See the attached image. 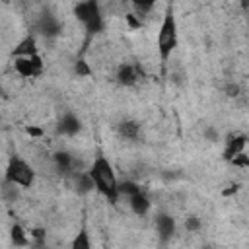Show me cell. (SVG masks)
<instances>
[{"mask_svg":"<svg viewBox=\"0 0 249 249\" xmlns=\"http://www.w3.org/2000/svg\"><path fill=\"white\" fill-rule=\"evenodd\" d=\"M154 228H156V235H158L160 243L167 245V243H171V239L177 233V220H175L173 214H169L165 210H160L154 216Z\"/></svg>","mask_w":249,"mask_h":249,"instance_id":"obj_6","label":"cell"},{"mask_svg":"<svg viewBox=\"0 0 249 249\" xmlns=\"http://www.w3.org/2000/svg\"><path fill=\"white\" fill-rule=\"evenodd\" d=\"M89 175L95 183V191L109 202V204H117L121 193H119V179H117V173H115V167L113 163L105 158V156H95L91 165H89Z\"/></svg>","mask_w":249,"mask_h":249,"instance_id":"obj_1","label":"cell"},{"mask_svg":"<svg viewBox=\"0 0 249 249\" xmlns=\"http://www.w3.org/2000/svg\"><path fill=\"white\" fill-rule=\"evenodd\" d=\"M35 177H37V173H35L33 165L27 160H23L19 154H12L8 163H6V171H4L2 181L16 185L19 189H29V187H33Z\"/></svg>","mask_w":249,"mask_h":249,"instance_id":"obj_4","label":"cell"},{"mask_svg":"<svg viewBox=\"0 0 249 249\" xmlns=\"http://www.w3.org/2000/svg\"><path fill=\"white\" fill-rule=\"evenodd\" d=\"M72 14L82 23L88 37L99 35L105 27V18H103V12H101V4L97 0H86V2L74 4Z\"/></svg>","mask_w":249,"mask_h":249,"instance_id":"obj_3","label":"cell"},{"mask_svg":"<svg viewBox=\"0 0 249 249\" xmlns=\"http://www.w3.org/2000/svg\"><path fill=\"white\" fill-rule=\"evenodd\" d=\"M247 144H249V136L243 134V132H230L224 140V150H222V160L224 161H230L231 158L243 154L247 150Z\"/></svg>","mask_w":249,"mask_h":249,"instance_id":"obj_10","label":"cell"},{"mask_svg":"<svg viewBox=\"0 0 249 249\" xmlns=\"http://www.w3.org/2000/svg\"><path fill=\"white\" fill-rule=\"evenodd\" d=\"M200 249H212V247H200Z\"/></svg>","mask_w":249,"mask_h":249,"instance_id":"obj_28","label":"cell"},{"mask_svg":"<svg viewBox=\"0 0 249 249\" xmlns=\"http://www.w3.org/2000/svg\"><path fill=\"white\" fill-rule=\"evenodd\" d=\"M179 45V27H177V18H175V10L173 6H167L160 23V31H158V54H160V62L161 66L167 64V60L171 58L173 51Z\"/></svg>","mask_w":249,"mask_h":249,"instance_id":"obj_2","label":"cell"},{"mask_svg":"<svg viewBox=\"0 0 249 249\" xmlns=\"http://www.w3.org/2000/svg\"><path fill=\"white\" fill-rule=\"evenodd\" d=\"M124 19H126V23H128L132 29H140V27L144 25V21H142V19H138L132 12H130V14H126V16H124Z\"/></svg>","mask_w":249,"mask_h":249,"instance_id":"obj_26","label":"cell"},{"mask_svg":"<svg viewBox=\"0 0 249 249\" xmlns=\"http://www.w3.org/2000/svg\"><path fill=\"white\" fill-rule=\"evenodd\" d=\"M185 230H187L189 233L200 231V230H202V220H200L198 216H195V214L187 216V218H185Z\"/></svg>","mask_w":249,"mask_h":249,"instance_id":"obj_22","label":"cell"},{"mask_svg":"<svg viewBox=\"0 0 249 249\" xmlns=\"http://www.w3.org/2000/svg\"><path fill=\"white\" fill-rule=\"evenodd\" d=\"M140 191H142V189H140V185H138L136 181H132V179H124V181H121V183H119V193H121V196L130 198V196L138 195Z\"/></svg>","mask_w":249,"mask_h":249,"instance_id":"obj_19","label":"cell"},{"mask_svg":"<svg viewBox=\"0 0 249 249\" xmlns=\"http://www.w3.org/2000/svg\"><path fill=\"white\" fill-rule=\"evenodd\" d=\"M130 8H132V14L138 18V19H146L150 14H152V10L156 8V2H142V0H134V2H130Z\"/></svg>","mask_w":249,"mask_h":249,"instance_id":"obj_18","label":"cell"},{"mask_svg":"<svg viewBox=\"0 0 249 249\" xmlns=\"http://www.w3.org/2000/svg\"><path fill=\"white\" fill-rule=\"evenodd\" d=\"M74 74L78 78H88V76H91V68H89V64L84 58H76V62H74Z\"/></svg>","mask_w":249,"mask_h":249,"instance_id":"obj_21","label":"cell"},{"mask_svg":"<svg viewBox=\"0 0 249 249\" xmlns=\"http://www.w3.org/2000/svg\"><path fill=\"white\" fill-rule=\"evenodd\" d=\"M202 138H204L206 142H210V144H216V142L220 140V130H218L216 126H212V124H206V126L202 128Z\"/></svg>","mask_w":249,"mask_h":249,"instance_id":"obj_23","label":"cell"},{"mask_svg":"<svg viewBox=\"0 0 249 249\" xmlns=\"http://www.w3.org/2000/svg\"><path fill=\"white\" fill-rule=\"evenodd\" d=\"M228 163H230V165H233V167H239V169H249V154H247V152H243V154H239V156L231 158Z\"/></svg>","mask_w":249,"mask_h":249,"instance_id":"obj_24","label":"cell"},{"mask_svg":"<svg viewBox=\"0 0 249 249\" xmlns=\"http://www.w3.org/2000/svg\"><path fill=\"white\" fill-rule=\"evenodd\" d=\"M53 163H54V169L58 171L60 177H68V179H70L76 171H80V169H78V158H76L74 154L66 152V150L54 152V154H53Z\"/></svg>","mask_w":249,"mask_h":249,"instance_id":"obj_12","label":"cell"},{"mask_svg":"<svg viewBox=\"0 0 249 249\" xmlns=\"http://www.w3.org/2000/svg\"><path fill=\"white\" fill-rule=\"evenodd\" d=\"M70 249H91V237H89V231L86 226H82L78 230V233L72 237Z\"/></svg>","mask_w":249,"mask_h":249,"instance_id":"obj_17","label":"cell"},{"mask_svg":"<svg viewBox=\"0 0 249 249\" xmlns=\"http://www.w3.org/2000/svg\"><path fill=\"white\" fill-rule=\"evenodd\" d=\"M144 80V70L136 62H121L115 70V82L121 88H134Z\"/></svg>","mask_w":249,"mask_h":249,"instance_id":"obj_7","label":"cell"},{"mask_svg":"<svg viewBox=\"0 0 249 249\" xmlns=\"http://www.w3.org/2000/svg\"><path fill=\"white\" fill-rule=\"evenodd\" d=\"M224 93H226V97L235 99V97L241 95V86H239L237 82H228V84L224 86Z\"/></svg>","mask_w":249,"mask_h":249,"instance_id":"obj_25","label":"cell"},{"mask_svg":"<svg viewBox=\"0 0 249 249\" xmlns=\"http://www.w3.org/2000/svg\"><path fill=\"white\" fill-rule=\"evenodd\" d=\"M128 206H130L132 214L140 218V216H146V214L150 212V208H152V200H150V196H148L144 191H140L138 195H134V196L128 198Z\"/></svg>","mask_w":249,"mask_h":249,"instance_id":"obj_16","label":"cell"},{"mask_svg":"<svg viewBox=\"0 0 249 249\" xmlns=\"http://www.w3.org/2000/svg\"><path fill=\"white\" fill-rule=\"evenodd\" d=\"M115 132L121 140L126 142H138L142 138V123L132 119V117H124L115 124Z\"/></svg>","mask_w":249,"mask_h":249,"instance_id":"obj_11","label":"cell"},{"mask_svg":"<svg viewBox=\"0 0 249 249\" xmlns=\"http://www.w3.org/2000/svg\"><path fill=\"white\" fill-rule=\"evenodd\" d=\"M39 54V47H37V35L35 33H27L12 51V58H21V56H35Z\"/></svg>","mask_w":249,"mask_h":249,"instance_id":"obj_13","label":"cell"},{"mask_svg":"<svg viewBox=\"0 0 249 249\" xmlns=\"http://www.w3.org/2000/svg\"><path fill=\"white\" fill-rule=\"evenodd\" d=\"M25 132H27V134H31V136H41V134H43V130H41V128H33V126H27V128H25Z\"/></svg>","mask_w":249,"mask_h":249,"instance_id":"obj_27","label":"cell"},{"mask_svg":"<svg viewBox=\"0 0 249 249\" xmlns=\"http://www.w3.org/2000/svg\"><path fill=\"white\" fill-rule=\"evenodd\" d=\"M2 198L6 204H12L19 198V187L16 185H10V183H4L2 181Z\"/></svg>","mask_w":249,"mask_h":249,"instance_id":"obj_20","label":"cell"},{"mask_svg":"<svg viewBox=\"0 0 249 249\" xmlns=\"http://www.w3.org/2000/svg\"><path fill=\"white\" fill-rule=\"evenodd\" d=\"M70 181H72L74 193L80 195V196H86V195H89L91 191H95V183H93L89 171H76V173L70 177Z\"/></svg>","mask_w":249,"mask_h":249,"instance_id":"obj_14","label":"cell"},{"mask_svg":"<svg viewBox=\"0 0 249 249\" xmlns=\"http://www.w3.org/2000/svg\"><path fill=\"white\" fill-rule=\"evenodd\" d=\"M14 62V70L16 74H19L21 78H39L45 72V62L41 54L35 56H21V58H12Z\"/></svg>","mask_w":249,"mask_h":249,"instance_id":"obj_8","label":"cell"},{"mask_svg":"<svg viewBox=\"0 0 249 249\" xmlns=\"http://www.w3.org/2000/svg\"><path fill=\"white\" fill-rule=\"evenodd\" d=\"M64 31V23L60 21V18L49 10H43L35 23H33V33L35 35H41L43 39H56L60 37Z\"/></svg>","mask_w":249,"mask_h":249,"instance_id":"obj_5","label":"cell"},{"mask_svg":"<svg viewBox=\"0 0 249 249\" xmlns=\"http://www.w3.org/2000/svg\"><path fill=\"white\" fill-rule=\"evenodd\" d=\"M82 119L74 113V111H64L56 124H54V132L56 136H66V138H72V136H78L82 132Z\"/></svg>","mask_w":249,"mask_h":249,"instance_id":"obj_9","label":"cell"},{"mask_svg":"<svg viewBox=\"0 0 249 249\" xmlns=\"http://www.w3.org/2000/svg\"><path fill=\"white\" fill-rule=\"evenodd\" d=\"M10 241H12V245L14 247H18V249H27V247H31V235H29V231L21 226V224H12V228H10Z\"/></svg>","mask_w":249,"mask_h":249,"instance_id":"obj_15","label":"cell"}]
</instances>
